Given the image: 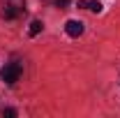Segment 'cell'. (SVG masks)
<instances>
[{"instance_id": "obj_4", "label": "cell", "mask_w": 120, "mask_h": 118, "mask_svg": "<svg viewBox=\"0 0 120 118\" xmlns=\"http://www.w3.org/2000/svg\"><path fill=\"white\" fill-rule=\"evenodd\" d=\"M42 28H44V23L35 19V21L30 23V30H28V32H30V35H32V37H35V35H39V32H42Z\"/></svg>"}, {"instance_id": "obj_3", "label": "cell", "mask_w": 120, "mask_h": 118, "mask_svg": "<svg viewBox=\"0 0 120 118\" xmlns=\"http://www.w3.org/2000/svg\"><path fill=\"white\" fill-rule=\"evenodd\" d=\"M65 32H67L69 37H81V35H83V23L72 19V21H67V23H65Z\"/></svg>"}, {"instance_id": "obj_5", "label": "cell", "mask_w": 120, "mask_h": 118, "mask_svg": "<svg viewBox=\"0 0 120 118\" xmlns=\"http://www.w3.org/2000/svg\"><path fill=\"white\" fill-rule=\"evenodd\" d=\"M88 9H90V12H95V14H99V12H102V2H99V0H90V2H88Z\"/></svg>"}, {"instance_id": "obj_2", "label": "cell", "mask_w": 120, "mask_h": 118, "mask_svg": "<svg viewBox=\"0 0 120 118\" xmlns=\"http://www.w3.org/2000/svg\"><path fill=\"white\" fill-rule=\"evenodd\" d=\"M21 72H23V67H21L19 63H7V65L0 70V79H2L7 86H14L16 81L21 79Z\"/></svg>"}, {"instance_id": "obj_6", "label": "cell", "mask_w": 120, "mask_h": 118, "mask_svg": "<svg viewBox=\"0 0 120 118\" xmlns=\"http://www.w3.org/2000/svg\"><path fill=\"white\" fill-rule=\"evenodd\" d=\"M44 2H51V5H56V7H67L69 0H44Z\"/></svg>"}, {"instance_id": "obj_7", "label": "cell", "mask_w": 120, "mask_h": 118, "mask_svg": "<svg viewBox=\"0 0 120 118\" xmlns=\"http://www.w3.org/2000/svg\"><path fill=\"white\" fill-rule=\"evenodd\" d=\"M2 114H5V116H7V118H14V116H16V111H14V109H5Z\"/></svg>"}, {"instance_id": "obj_1", "label": "cell", "mask_w": 120, "mask_h": 118, "mask_svg": "<svg viewBox=\"0 0 120 118\" xmlns=\"http://www.w3.org/2000/svg\"><path fill=\"white\" fill-rule=\"evenodd\" d=\"M26 12V0H2V9L0 16L7 19V21H14Z\"/></svg>"}]
</instances>
